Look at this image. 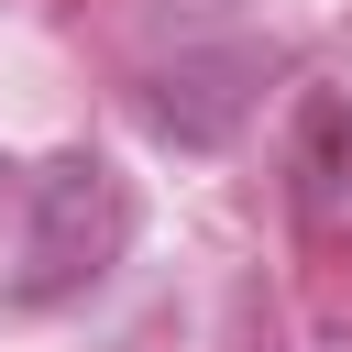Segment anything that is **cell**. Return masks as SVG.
I'll return each mask as SVG.
<instances>
[{
    "label": "cell",
    "instance_id": "obj_3",
    "mask_svg": "<svg viewBox=\"0 0 352 352\" xmlns=\"http://www.w3.org/2000/svg\"><path fill=\"white\" fill-rule=\"evenodd\" d=\"M286 176H297L308 209H341V198H352V99H341V88H308V99H297V154H286Z\"/></svg>",
    "mask_w": 352,
    "mask_h": 352
},
{
    "label": "cell",
    "instance_id": "obj_1",
    "mask_svg": "<svg viewBox=\"0 0 352 352\" xmlns=\"http://www.w3.org/2000/svg\"><path fill=\"white\" fill-rule=\"evenodd\" d=\"M121 253H132V187H121V165L110 154H55V165H33V209H22V253H11L0 297L11 308H66Z\"/></svg>",
    "mask_w": 352,
    "mask_h": 352
},
{
    "label": "cell",
    "instance_id": "obj_2",
    "mask_svg": "<svg viewBox=\"0 0 352 352\" xmlns=\"http://www.w3.org/2000/svg\"><path fill=\"white\" fill-rule=\"evenodd\" d=\"M253 88H264V55H176L154 88H143V110H154V132L165 143H187V154H209V143H231L242 132V110H253Z\"/></svg>",
    "mask_w": 352,
    "mask_h": 352
},
{
    "label": "cell",
    "instance_id": "obj_4",
    "mask_svg": "<svg viewBox=\"0 0 352 352\" xmlns=\"http://www.w3.org/2000/svg\"><path fill=\"white\" fill-rule=\"evenodd\" d=\"M0 187H11V165H0Z\"/></svg>",
    "mask_w": 352,
    "mask_h": 352
}]
</instances>
